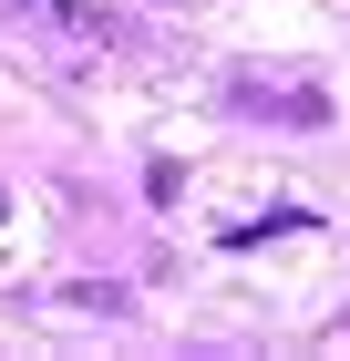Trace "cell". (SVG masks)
Masks as SVG:
<instances>
[{
  "instance_id": "obj_1",
  "label": "cell",
  "mask_w": 350,
  "mask_h": 361,
  "mask_svg": "<svg viewBox=\"0 0 350 361\" xmlns=\"http://www.w3.org/2000/svg\"><path fill=\"white\" fill-rule=\"evenodd\" d=\"M227 114H247V124H299V135H309V124H330V104L309 83H227Z\"/></svg>"
},
{
  "instance_id": "obj_2",
  "label": "cell",
  "mask_w": 350,
  "mask_h": 361,
  "mask_svg": "<svg viewBox=\"0 0 350 361\" xmlns=\"http://www.w3.org/2000/svg\"><path fill=\"white\" fill-rule=\"evenodd\" d=\"M31 21H52L62 42H113V11H82V0H21Z\"/></svg>"
}]
</instances>
